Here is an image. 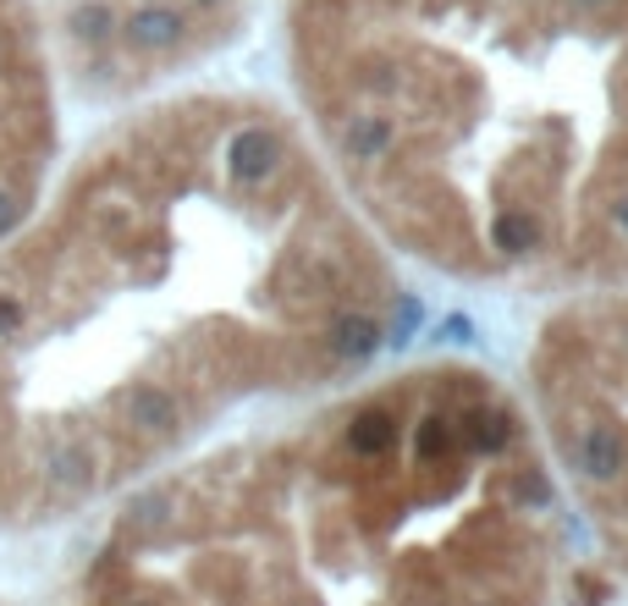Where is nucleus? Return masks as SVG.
<instances>
[{
	"label": "nucleus",
	"mask_w": 628,
	"mask_h": 606,
	"mask_svg": "<svg viewBox=\"0 0 628 606\" xmlns=\"http://www.w3.org/2000/svg\"><path fill=\"white\" fill-rule=\"evenodd\" d=\"M0 496L133 491L254 403L325 397L403 353L425 303L265 94L128 117L0 276Z\"/></svg>",
	"instance_id": "f257e3e1"
},
{
	"label": "nucleus",
	"mask_w": 628,
	"mask_h": 606,
	"mask_svg": "<svg viewBox=\"0 0 628 606\" xmlns=\"http://www.w3.org/2000/svg\"><path fill=\"white\" fill-rule=\"evenodd\" d=\"M563 557L518 386L425 358L133 485L89 606H551Z\"/></svg>",
	"instance_id": "f03ea898"
},
{
	"label": "nucleus",
	"mask_w": 628,
	"mask_h": 606,
	"mask_svg": "<svg viewBox=\"0 0 628 606\" xmlns=\"http://www.w3.org/2000/svg\"><path fill=\"white\" fill-rule=\"evenodd\" d=\"M298 122L386 254L628 287V0H293Z\"/></svg>",
	"instance_id": "7ed1b4c3"
},
{
	"label": "nucleus",
	"mask_w": 628,
	"mask_h": 606,
	"mask_svg": "<svg viewBox=\"0 0 628 606\" xmlns=\"http://www.w3.org/2000/svg\"><path fill=\"white\" fill-rule=\"evenodd\" d=\"M518 397L563 507L628 579V287L551 303L524 347Z\"/></svg>",
	"instance_id": "20e7f679"
},
{
	"label": "nucleus",
	"mask_w": 628,
	"mask_h": 606,
	"mask_svg": "<svg viewBox=\"0 0 628 606\" xmlns=\"http://www.w3.org/2000/svg\"><path fill=\"white\" fill-rule=\"evenodd\" d=\"M117 11V6H111ZM193 39V22H188V11L182 6H171V0H160V6H133L128 17L117 11V28H111V44H122V50H133V55H171V50H182ZM105 44V50H111Z\"/></svg>",
	"instance_id": "39448f33"
}]
</instances>
